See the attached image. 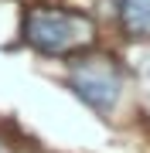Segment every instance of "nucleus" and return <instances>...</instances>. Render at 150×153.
<instances>
[{"label":"nucleus","mask_w":150,"mask_h":153,"mask_svg":"<svg viewBox=\"0 0 150 153\" xmlns=\"http://www.w3.org/2000/svg\"><path fill=\"white\" fill-rule=\"evenodd\" d=\"M24 41L48 58H68L96 41V24L82 10L31 7L24 14Z\"/></svg>","instance_id":"obj_1"},{"label":"nucleus","mask_w":150,"mask_h":153,"mask_svg":"<svg viewBox=\"0 0 150 153\" xmlns=\"http://www.w3.org/2000/svg\"><path fill=\"white\" fill-rule=\"evenodd\" d=\"M72 92L82 99L89 109L109 112L123 92V71L109 55H92L72 61V75H68Z\"/></svg>","instance_id":"obj_2"},{"label":"nucleus","mask_w":150,"mask_h":153,"mask_svg":"<svg viewBox=\"0 0 150 153\" xmlns=\"http://www.w3.org/2000/svg\"><path fill=\"white\" fill-rule=\"evenodd\" d=\"M119 24L130 38H150V0H116Z\"/></svg>","instance_id":"obj_3"},{"label":"nucleus","mask_w":150,"mask_h":153,"mask_svg":"<svg viewBox=\"0 0 150 153\" xmlns=\"http://www.w3.org/2000/svg\"><path fill=\"white\" fill-rule=\"evenodd\" d=\"M0 153H7V150H4V146H0Z\"/></svg>","instance_id":"obj_4"}]
</instances>
